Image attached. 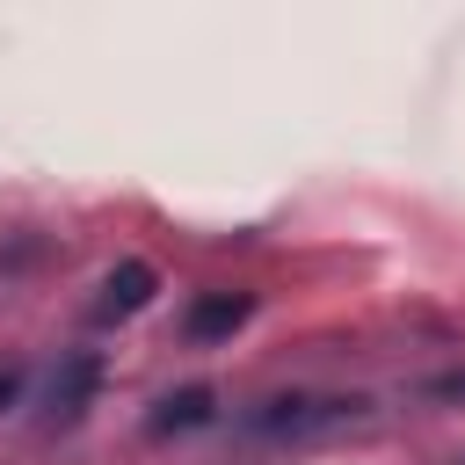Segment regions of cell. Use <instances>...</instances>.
<instances>
[{
  "mask_svg": "<svg viewBox=\"0 0 465 465\" xmlns=\"http://www.w3.org/2000/svg\"><path fill=\"white\" fill-rule=\"evenodd\" d=\"M363 400H312V392H276V400H254L240 414L247 436H312V429H334L341 414H356Z\"/></svg>",
  "mask_w": 465,
  "mask_h": 465,
  "instance_id": "obj_1",
  "label": "cell"
},
{
  "mask_svg": "<svg viewBox=\"0 0 465 465\" xmlns=\"http://www.w3.org/2000/svg\"><path fill=\"white\" fill-rule=\"evenodd\" d=\"M94 392H102V356H94V349H73V356L51 371L44 407H51V421H80V414L94 407Z\"/></svg>",
  "mask_w": 465,
  "mask_h": 465,
  "instance_id": "obj_2",
  "label": "cell"
},
{
  "mask_svg": "<svg viewBox=\"0 0 465 465\" xmlns=\"http://www.w3.org/2000/svg\"><path fill=\"white\" fill-rule=\"evenodd\" d=\"M153 291H160V269H153V262H116V269L102 276L94 312H102V320H131V312L153 305Z\"/></svg>",
  "mask_w": 465,
  "mask_h": 465,
  "instance_id": "obj_3",
  "label": "cell"
},
{
  "mask_svg": "<svg viewBox=\"0 0 465 465\" xmlns=\"http://www.w3.org/2000/svg\"><path fill=\"white\" fill-rule=\"evenodd\" d=\"M247 312H254V298H247V291H203V298L189 305L182 334H189V341H232V334L247 327Z\"/></svg>",
  "mask_w": 465,
  "mask_h": 465,
  "instance_id": "obj_4",
  "label": "cell"
},
{
  "mask_svg": "<svg viewBox=\"0 0 465 465\" xmlns=\"http://www.w3.org/2000/svg\"><path fill=\"white\" fill-rule=\"evenodd\" d=\"M218 414V392L211 385H182V392H167L153 414H145V436H189V429H203Z\"/></svg>",
  "mask_w": 465,
  "mask_h": 465,
  "instance_id": "obj_5",
  "label": "cell"
},
{
  "mask_svg": "<svg viewBox=\"0 0 465 465\" xmlns=\"http://www.w3.org/2000/svg\"><path fill=\"white\" fill-rule=\"evenodd\" d=\"M421 392H429V400H465V371H443V378H429Z\"/></svg>",
  "mask_w": 465,
  "mask_h": 465,
  "instance_id": "obj_6",
  "label": "cell"
},
{
  "mask_svg": "<svg viewBox=\"0 0 465 465\" xmlns=\"http://www.w3.org/2000/svg\"><path fill=\"white\" fill-rule=\"evenodd\" d=\"M15 400H22V371H15V363H7V371H0V414H7V407H15Z\"/></svg>",
  "mask_w": 465,
  "mask_h": 465,
  "instance_id": "obj_7",
  "label": "cell"
}]
</instances>
